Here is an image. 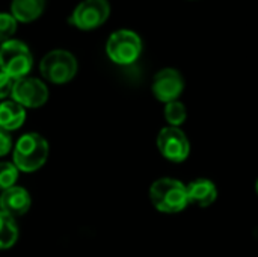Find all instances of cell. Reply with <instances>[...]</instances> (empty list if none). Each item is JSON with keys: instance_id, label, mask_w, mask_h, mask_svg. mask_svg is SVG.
<instances>
[{"instance_id": "3", "label": "cell", "mask_w": 258, "mask_h": 257, "mask_svg": "<svg viewBox=\"0 0 258 257\" xmlns=\"http://www.w3.org/2000/svg\"><path fill=\"white\" fill-rule=\"evenodd\" d=\"M79 64L76 56L68 50H51L39 62V71L45 80L54 85H63L74 79Z\"/></svg>"}, {"instance_id": "8", "label": "cell", "mask_w": 258, "mask_h": 257, "mask_svg": "<svg viewBox=\"0 0 258 257\" xmlns=\"http://www.w3.org/2000/svg\"><path fill=\"white\" fill-rule=\"evenodd\" d=\"M12 100L26 108H41L48 100L47 85L36 77H21L15 80L12 89Z\"/></svg>"}, {"instance_id": "4", "label": "cell", "mask_w": 258, "mask_h": 257, "mask_svg": "<svg viewBox=\"0 0 258 257\" xmlns=\"http://www.w3.org/2000/svg\"><path fill=\"white\" fill-rule=\"evenodd\" d=\"M33 67L30 48L18 39H9L0 45V71L18 80L26 77Z\"/></svg>"}, {"instance_id": "13", "label": "cell", "mask_w": 258, "mask_h": 257, "mask_svg": "<svg viewBox=\"0 0 258 257\" xmlns=\"http://www.w3.org/2000/svg\"><path fill=\"white\" fill-rule=\"evenodd\" d=\"M26 111L21 105L14 100H5L0 103V129L11 132L17 130L24 124Z\"/></svg>"}, {"instance_id": "9", "label": "cell", "mask_w": 258, "mask_h": 257, "mask_svg": "<svg viewBox=\"0 0 258 257\" xmlns=\"http://www.w3.org/2000/svg\"><path fill=\"white\" fill-rule=\"evenodd\" d=\"M151 89L159 101H175L184 89V80L177 70L163 68L154 76Z\"/></svg>"}, {"instance_id": "2", "label": "cell", "mask_w": 258, "mask_h": 257, "mask_svg": "<svg viewBox=\"0 0 258 257\" xmlns=\"http://www.w3.org/2000/svg\"><path fill=\"white\" fill-rule=\"evenodd\" d=\"M150 200L159 212H181L189 204L187 186H184L180 180L171 177L159 179L150 188Z\"/></svg>"}, {"instance_id": "20", "label": "cell", "mask_w": 258, "mask_h": 257, "mask_svg": "<svg viewBox=\"0 0 258 257\" xmlns=\"http://www.w3.org/2000/svg\"><path fill=\"white\" fill-rule=\"evenodd\" d=\"M255 192H257V195H258V180H257V183H255Z\"/></svg>"}, {"instance_id": "11", "label": "cell", "mask_w": 258, "mask_h": 257, "mask_svg": "<svg viewBox=\"0 0 258 257\" xmlns=\"http://www.w3.org/2000/svg\"><path fill=\"white\" fill-rule=\"evenodd\" d=\"M187 197H189V203H194L200 208H207L215 203L218 197V189L212 180L198 179L189 183Z\"/></svg>"}, {"instance_id": "17", "label": "cell", "mask_w": 258, "mask_h": 257, "mask_svg": "<svg viewBox=\"0 0 258 257\" xmlns=\"http://www.w3.org/2000/svg\"><path fill=\"white\" fill-rule=\"evenodd\" d=\"M18 21L12 17V14L0 12V44L12 39L14 33L17 32Z\"/></svg>"}, {"instance_id": "15", "label": "cell", "mask_w": 258, "mask_h": 257, "mask_svg": "<svg viewBox=\"0 0 258 257\" xmlns=\"http://www.w3.org/2000/svg\"><path fill=\"white\" fill-rule=\"evenodd\" d=\"M187 112H186V106L175 100V101H169L165 106V118L169 123V126L172 127H178L186 121Z\"/></svg>"}, {"instance_id": "18", "label": "cell", "mask_w": 258, "mask_h": 257, "mask_svg": "<svg viewBox=\"0 0 258 257\" xmlns=\"http://www.w3.org/2000/svg\"><path fill=\"white\" fill-rule=\"evenodd\" d=\"M14 83H15V79H12L11 76L0 71V100L12 95Z\"/></svg>"}, {"instance_id": "19", "label": "cell", "mask_w": 258, "mask_h": 257, "mask_svg": "<svg viewBox=\"0 0 258 257\" xmlns=\"http://www.w3.org/2000/svg\"><path fill=\"white\" fill-rule=\"evenodd\" d=\"M11 150H12V139L6 130L0 129V158L6 156Z\"/></svg>"}, {"instance_id": "5", "label": "cell", "mask_w": 258, "mask_h": 257, "mask_svg": "<svg viewBox=\"0 0 258 257\" xmlns=\"http://www.w3.org/2000/svg\"><path fill=\"white\" fill-rule=\"evenodd\" d=\"M142 52L141 36L128 29H121L113 32L106 44V53L109 59L118 65L133 64Z\"/></svg>"}, {"instance_id": "16", "label": "cell", "mask_w": 258, "mask_h": 257, "mask_svg": "<svg viewBox=\"0 0 258 257\" xmlns=\"http://www.w3.org/2000/svg\"><path fill=\"white\" fill-rule=\"evenodd\" d=\"M18 170L12 162H0V191H6L15 186L18 180Z\"/></svg>"}, {"instance_id": "10", "label": "cell", "mask_w": 258, "mask_h": 257, "mask_svg": "<svg viewBox=\"0 0 258 257\" xmlns=\"http://www.w3.org/2000/svg\"><path fill=\"white\" fill-rule=\"evenodd\" d=\"M30 195L21 186H12L0 195V211L12 218L24 215L30 209Z\"/></svg>"}, {"instance_id": "12", "label": "cell", "mask_w": 258, "mask_h": 257, "mask_svg": "<svg viewBox=\"0 0 258 257\" xmlns=\"http://www.w3.org/2000/svg\"><path fill=\"white\" fill-rule=\"evenodd\" d=\"M45 3L47 0H12L11 14L18 23H32L42 15Z\"/></svg>"}, {"instance_id": "1", "label": "cell", "mask_w": 258, "mask_h": 257, "mask_svg": "<svg viewBox=\"0 0 258 257\" xmlns=\"http://www.w3.org/2000/svg\"><path fill=\"white\" fill-rule=\"evenodd\" d=\"M50 147L39 133L23 135L14 147V165L18 171L35 173L48 159Z\"/></svg>"}, {"instance_id": "7", "label": "cell", "mask_w": 258, "mask_h": 257, "mask_svg": "<svg viewBox=\"0 0 258 257\" xmlns=\"http://www.w3.org/2000/svg\"><path fill=\"white\" fill-rule=\"evenodd\" d=\"M157 148L160 155L171 162H183L190 153L187 136L178 127H163L157 135Z\"/></svg>"}, {"instance_id": "14", "label": "cell", "mask_w": 258, "mask_h": 257, "mask_svg": "<svg viewBox=\"0 0 258 257\" xmlns=\"http://www.w3.org/2000/svg\"><path fill=\"white\" fill-rule=\"evenodd\" d=\"M18 239V227L12 217L0 211V250H8Z\"/></svg>"}, {"instance_id": "6", "label": "cell", "mask_w": 258, "mask_h": 257, "mask_svg": "<svg viewBox=\"0 0 258 257\" xmlns=\"http://www.w3.org/2000/svg\"><path fill=\"white\" fill-rule=\"evenodd\" d=\"M109 15V0H83L76 6L70 21L80 30H92L104 24Z\"/></svg>"}]
</instances>
